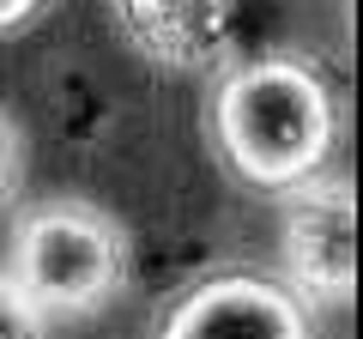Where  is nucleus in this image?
<instances>
[{
	"instance_id": "nucleus-5",
	"label": "nucleus",
	"mask_w": 363,
	"mask_h": 339,
	"mask_svg": "<svg viewBox=\"0 0 363 339\" xmlns=\"http://www.w3.org/2000/svg\"><path fill=\"white\" fill-rule=\"evenodd\" d=\"M43 321L49 315L25 297V285L13 273H0V339H43Z\"/></svg>"
},
{
	"instance_id": "nucleus-3",
	"label": "nucleus",
	"mask_w": 363,
	"mask_h": 339,
	"mask_svg": "<svg viewBox=\"0 0 363 339\" xmlns=\"http://www.w3.org/2000/svg\"><path fill=\"white\" fill-rule=\"evenodd\" d=\"M285 273L303 297H351L357 285V200L345 182H297L285 194Z\"/></svg>"
},
{
	"instance_id": "nucleus-4",
	"label": "nucleus",
	"mask_w": 363,
	"mask_h": 339,
	"mask_svg": "<svg viewBox=\"0 0 363 339\" xmlns=\"http://www.w3.org/2000/svg\"><path fill=\"white\" fill-rule=\"evenodd\" d=\"M157 339H315L297 291L255 273H224L194 285L169 309Z\"/></svg>"
},
{
	"instance_id": "nucleus-7",
	"label": "nucleus",
	"mask_w": 363,
	"mask_h": 339,
	"mask_svg": "<svg viewBox=\"0 0 363 339\" xmlns=\"http://www.w3.org/2000/svg\"><path fill=\"white\" fill-rule=\"evenodd\" d=\"M43 0H0V30H13V25H25L30 13H37Z\"/></svg>"
},
{
	"instance_id": "nucleus-6",
	"label": "nucleus",
	"mask_w": 363,
	"mask_h": 339,
	"mask_svg": "<svg viewBox=\"0 0 363 339\" xmlns=\"http://www.w3.org/2000/svg\"><path fill=\"white\" fill-rule=\"evenodd\" d=\"M18 182V133H13V121L0 116V194Z\"/></svg>"
},
{
	"instance_id": "nucleus-1",
	"label": "nucleus",
	"mask_w": 363,
	"mask_h": 339,
	"mask_svg": "<svg viewBox=\"0 0 363 339\" xmlns=\"http://www.w3.org/2000/svg\"><path fill=\"white\" fill-rule=\"evenodd\" d=\"M218 145L255 188H297L333 145V97L297 55L236 67L218 85Z\"/></svg>"
},
{
	"instance_id": "nucleus-2",
	"label": "nucleus",
	"mask_w": 363,
	"mask_h": 339,
	"mask_svg": "<svg viewBox=\"0 0 363 339\" xmlns=\"http://www.w3.org/2000/svg\"><path fill=\"white\" fill-rule=\"evenodd\" d=\"M128 236L85 200H49L18 224L13 279L43 315H91L121 291Z\"/></svg>"
}]
</instances>
